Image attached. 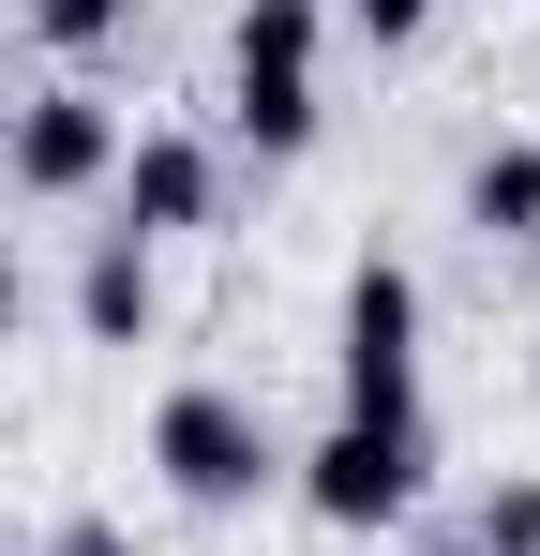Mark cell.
<instances>
[{"label":"cell","instance_id":"cell-11","mask_svg":"<svg viewBox=\"0 0 540 556\" xmlns=\"http://www.w3.org/2000/svg\"><path fill=\"white\" fill-rule=\"evenodd\" d=\"M15 15H30V30H46L61 61H90V46H120V0H15Z\"/></svg>","mask_w":540,"mask_h":556},{"label":"cell","instance_id":"cell-15","mask_svg":"<svg viewBox=\"0 0 540 556\" xmlns=\"http://www.w3.org/2000/svg\"><path fill=\"white\" fill-rule=\"evenodd\" d=\"M0 121H15V46H0Z\"/></svg>","mask_w":540,"mask_h":556},{"label":"cell","instance_id":"cell-2","mask_svg":"<svg viewBox=\"0 0 540 556\" xmlns=\"http://www.w3.org/2000/svg\"><path fill=\"white\" fill-rule=\"evenodd\" d=\"M331 376H346V421H421V271L406 256H360L346 271Z\"/></svg>","mask_w":540,"mask_h":556},{"label":"cell","instance_id":"cell-13","mask_svg":"<svg viewBox=\"0 0 540 556\" xmlns=\"http://www.w3.org/2000/svg\"><path fill=\"white\" fill-rule=\"evenodd\" d=\"M46 556H136V542H120V527H61Z\"/></svg>","mask_w":540,"mask_h":556},{"label":"cell","instance_id":"cell-5","mask_svg":"<svg viewBox=\"0 0 540 556\" xmlns=\"http://www.w3.org/2000/svg\"><path fill=\"white\" fill-rule=\"evenodd\" d=\"M210 136H120V166H105V195H120V241H180V226H210Z\"/></svg>","mask_w":540,"mask_h":556},{"label":"cell","instance_id":"cell-14","mask_svg":"<svg viewBox=\"0 0 540 556\" xmlns=\"http://www.w3.org/2000/svg\"><path fill=\"white\" fill-rule=\"evenodd\" d=\"M0 346H15V241H0Z\"/></svg>","mask_w":540,"mask_h":556},{"label":"cell","instance_id":"cell-10","mask_svg":"<svg viewBox=\"0 0 540 556\" xmlns=\"http://www.w3.org/2000/svg\"><path fill=\"white\" fill-rule=\"evenodd\" d=\"M465 556H540V481H496L480 527H465Z\"/></svg>","mask_w":540,"mask_h":556},{"label":"cell","instance_id":"cell-4","mask_svg":"<svg viewBox=\"0 0 540 556\" xmlns=\"http://www.w3.org/2000/svg\"><path fill=\"white\" fill-rule=\"evenodd\" d=\"M105 166H120V105L105 91H76V76L61 91H15V121H0V181L15 195L61 211V195H105Z\"/></svg>","mask_w":540,"mask_h":556},{"label":"cell","instance_id":"cell-7","mask_svg":"<svg viewBox=\"0 0 540 556\" xmlns=\"http://www.w3.org/2000/svg\"><path fill=\"white\" fill-rule=\"evenodd\" d=\"M465 226H480V241H540V136H496V151L465 166Z\"/></svg>","mask_w":540,"mask_h":556},{"label":"cell","instance_id":"cell-12","mask_svg":"<svg viewBox=\"0 0 540 556\" xmlns=\"http://www.w3.org/2000/svg\"><path fill=\"white\" fill-rule=\"evenodd\" d=\"M331 15H346V30H375V46H421V30H436V0H331Z\"/></svg>","mask_w":540,"mask_h":556},{"label":"cell","instance_id":"cell-6","mask_svg":"<svg viewBox=\"0 0 540 556\" xmlns=\"http://www.w3.org/2000/svg\"><path fill=\"white\" fill-rule=\"evenodd\" d=\"M151 316H166V286H151V241H120V226H105V241H90V271H76V331H90V346H136Z\"/></svg>","mask_w":540,"mask_h":556},{"label":"cell","instance_id":"cell-8","mask_svg":"<svg viewBox=\"0 0 540 556\" xmlns=\"http://www.w3.org/2000/svg\"><path fill=\"white\" fill-rule=\"evenodd\" d=\"M316 46H331V0H241V76H316Z\"/></svg>","mask_w":540,"mask_h":556},{"label":"cell","instance_id":"cell-1","mask_svg":"<svg viewBox=\"0 0 540 556\" xmlns=\"http://www.w3.org/2000/svg\"><path fill=\"white\" fill-rule=\"evenodd\" d=\"M151 466H166L180 511H256L270 481H285V437H270L241 391H210V376H195V391L151 406Z\"/></svg>","mask_w":540,"mask_h":556},{"label":"cell","instance_id":"cell-3","mask_svg":"<svg viewBox=\"0 0 540 556\" xmlns=\"http://www.w3.org/2000/svg\"><path fill=\"white\" fill-rule=\"evenodd\" d=\"M421 466H436L421 421H331L316 452H285V481L316 527H390V511H421Z\"/></svg>","mask_w":540,"mask_h":556},{"label":"cell","instance_id":"cell-9","mask_svg":"<svg viewBox=\"0 0 540 556\" xmlns=\"http://www.w3.org/2000/svg\"><path fill=\"white\" fill-rule=\"evenodd\" d=\"M226 121H241V151H256V166H285V151H316V76H241Z\"/></svg>","mask_w":540,"mask_h":556}]
</instances>
